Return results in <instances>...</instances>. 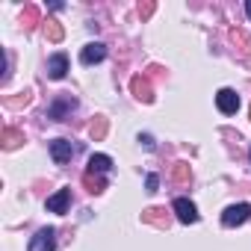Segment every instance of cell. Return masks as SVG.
I'll use <instances>...</instances> for the list:
<instances>
[{
  "label": "cell",
  "mask_w": 251,
  "mask_h": 251,
  "mask_svg": "<svg viewBox=\"0 0 251 251\" xmlns=\"http://www.w3.org/2000/svg\"><path fill=\"white\" fill-rule=\"evenodd\" d=\"M18 142H21V133L18 130H3V145L6 148H15Z\"/></svg>",
  "instance_id": "obj_13"
},
{
  "label": "cell",
  "mask_w": 251,
  "mask_h": 251,
  "mask_svg": "<svg viewBox=\"0 0 251 251\" xmlns=\"http://www.w3.org/2000/svg\"><path fill=\"white\" fill-rule=\"evenodd\" d=\"M106 56V45H100V42H92V45H86L83 50H80V62L83 65H95V62H100Z\"/></svg>",
  "instance_id": "obj_6"
},
{
  "label": "cell",
  "mask_w": 251,
  "mask_h": 251,
  "mask_svg": "<svg viewBox=\"0 0 251 251\" xmlns=\"http://www.w3.org/2000/svg\"><path fill=\"white\" fill-rule=\"evenodd\" d=\"M248 216H251V207H248V204H230V207L222 213V225H225V227H236V225L248 222Z\"/></svg>",
  "instance_id": "obj_1"
},
{
  "label": "cell",
  "mask_w": 251,
  "mask_h": 251,
  "mask_svg": "<svg viewBox=\"0 0 251 251\" xmlns=\"http://www.w3.org/2000/svg\"><path fill=\"white\" fill-rule=\"evenodd\" d=\"M71 109H74V98H68V95H65V98H56V100L50 103V109H48V112H50V118L65 121V115H68Z\"/></svg>",
  "instance_id": "obj_9"
},
{
  "label": "cell",
  "mask_w": 251,
  "mask_h": 251,
  "mask_svg": "<svg viewBox=\"0 0 251 251\" xmlns=\"http://www.w3.org/2000/svg\"><path fill=\"white\" fill-rule=\"evenodd\" d=\"M245 12H248V18H251V0H245Z\"/></svg>",
  "instance_id": "obj_19"
},
{
  "label": "cell",
  "mask_w": 251,
  "mask_h": 251,
  "mask_svg": "<svg viewBox=\"0 0 251 251\" xmlns=\"http://www.w3.org/2000/svg\"><path fill=\"white\" fill-rule=\"evenodd\" d=\"M48 33H50V39H53V42H59V39H62V30H59V27H48Z\"/></svg>",
  "instance_id": "obj_18"
},
{
  "label": "cell",
  "mask_w": 251,
  "mask_h": 251,
  "mask_svg": "<svg viewBox=\"0 0 251 251\" xmlns=\"http://www.w3.org/2000/svg\"><path fill=\"white\" fill-rule=\"evenodd\" d=\"M145 186H148V192H157V186H160V177H157V175H148Z\"/></svg>",
  "instance_id": "obj_15"
},
{
  "label": "cell",
  "mask_w": 251,
  "mask_h": 251,
  "mask_svg": "<svg viewBox=\"0 0 251 251\" xmlns=\"http://www.w3.org/2000/svg\"><path fill=\"white\" fill-rule=\"evenodd\" d=\"M68 204H71V189H59V192H53L50 198H48V210L50 213H68Z\"/></svg>",
  "instance_id": "obj_8"
},
{
  "label": "cell",
  "mask_w": 251,
  "mask_h": 251,
  "mask_svg": "<svg viewBox=\"0 0 251 251\" xmlns=\"http://www.w3.org/2000/svg\"><path fill=\"white\" fill-rule=\"evenodd\" d=\"M175 177H177V180H186V177H189V172H186V166H183V163H177V169H175Z\"/></svg>",
  "instance_id": "obj_17"
},
{
  "label": "cell",
  "mask_w": 251,
  "mask_h": 251,
  "mask_svg": "<svg viewBox=\"0 0 251 251\" xmlns=\"http://www.w3.org/2000/svg\"><path fill=\"white\" fill-rule=\"evenodd\" d=\"M74 154H77V145H71L68 139H53V142H50V157H53V163H68Z\"/></svg>",
  "instance_id": "obj_4"
},
{
  "label": "cell",
  "mask_w": 251,
  "mask_h": 251,
  "mask_svg": "<svg viewBox=\"0 0 251 251\" xmlns=\"http://www.w3.org/2000/svg\"><path fill=\"white\" fill-rule=\"evenodd\" d=\"M53 248H56V230L53 227H42L30 239V248L27 251H53Z\"/></svg>",
  "instance_id": "obj_2"
},
{
  "label": "cell",
  "mask_w": 251,
  "mask_h": 251,
  "mask_svg": "<svg viewBox=\"0 0 251 251\" xmlns=\"http://www.w3.org/2000/svg\"><path fill=\"white\" fill-rule=\"evenodd\" d=\"M139 142H142L148 151H154V136H148V133H139Z\"/></svg>",
  "instance_id": "obj_16"
},
{
  "label": "cell",
  "mask_w": 251,
  "mask_h": 251,
  "mask_svg": "<svg viewBox=\"0 0 251 251\" xmlns=\"http://www.w3.org/2000/svg\"><path fill=\"white\" fill-rule=\"evenodd\" d=\"M65 71H68V56H65V53H53V56L48 59V77H50V80H62Z\"/></svg>",
  "instance_id": "obj_7"
},
{
  "label": "cell",
  "mask_w": 251,
  "mask_h": 251,
  "mask_svg": "<svg viewBox=\"0 0 251 251\" xmlns=\"http://www.w3.org/2000/svg\"><path fill=\"white\" fill-rule=\"evenodd\" d=\"M109 169H112V160L106 154H92L89 157V172L92 175H106Z\"/></svg>",
  "instance_id": "obj_10"
},
{
  "label": "cell",
  "mask_w": 251,
  "mask_h": 251,
  "mask_svg": "<svg viewBox=\"0 0 251 251\" xmlns=\"http://www.w3.org/2000/svg\"><path fill=\"white\" fill-rule=\"evenodd\" d=\"M103 133H106V121L100 118V121H98V127H95V124H92V136H95V139H100Z\"/></svg>",
  "instance_id": "obj_14"
},
{
  "label": "cell",
  "mask_w": 251,
  "mask_h": 251,
  "mask_svg": "<svg viewBox=\"0 0 251 251\" xmlns=\"http://www.w3.org/2000/svg\"><path fill=\"white\" fill-rule=\"evenodd\" d=\"M216 106H219V112L233 115V112L239 109V95H236L233 89H219V95H216Z\"/></svg>",
  "instance_id": "obj_3"
},
{
  "label": "cell",
  "mask_w": 251,
  "mask_h": 251,
  "mask_svg": "<svg viewBox=\"0 0 251 251\" xmlns=\"http://www.w3.org/2000/svg\"><path fill=\"white\" fill-rule=\"evenodd\" d=\"M133 92H136V98H142V100H154V95H151V86H148L142 77H133Z\"/></svg>",
  "instance_id": "obj_11"
},
{
  "label": "cell",
  "mask_w": 251,
  "mask_h": 251,
  "mask_svg": "<svg viewBox=\"0 0 251 251\" xmlns=\"http://www.w3.org/2000/svg\"><path fill=\"white\" fill-rule=\"evenodd\" d=\"M83 183L89 186V192H92V195H95V192H103V180H100V177H95L92 172H89V175L83 177Z\"/></svg>",
  "instance_id": "obj_12"
},
{
  "label": "cell",
  "mask_w": 251,
  "mask_h": 251,
  "mask_svg": "<svg viewBox=\"0 0 251 251\" xmlns=\"http://www.w3.org/2000/svg\"><path fill=\"white\" fill-rule=\"evenodd\" d=\"M175 216H177V222H183V225H195V222H198V210H195V204H192L189 198H177V201H175Z\"/></svg>",
  "instance_id": "obj_5"
}]
</instances>
